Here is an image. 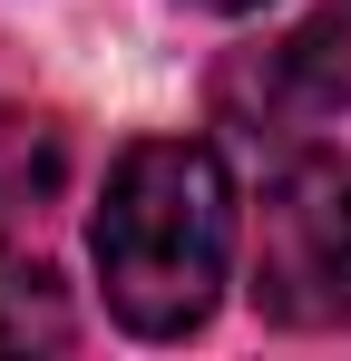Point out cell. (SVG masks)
Listing matches in <instances>:
<instances>
[{
	"instance_id": "obj_1",
	"label": "cell",
	"mask_w": 351,
	"mask_h": 361,
	"mask_svg": "<svg viewBox=\"0 0 351 361\" xmlns=\"http://www.w3.org/2000/svg\"><path fill=\"white\" fill-rule=\"evenodd\" d=\"M88 254H98V283L108 312L147 342L195 332L215 293H225L234 264V185L225 157L205 137H147L108 166V195L88 215Z\"/></svg>"
},
{
	"instance_id": "obj_2",
	"label": "cell",
	"mask_w": 351,
	"mask_h": 361,
	"mask_svg": "<svg viewBox=\"0 0 351 361\" xmlns=\"http://www.w3.org/2000/svg\"><path fill=\"white\" fill-rule=\"evenodd\" d=\"M254 302L283 332L351 322V157L302 147L273 166L264 205H254Z\"/></svg>"
},
{
	"instance_id": "obj_3",
	"label": "cell",
	"mask_w": 351,
	"mask_h": 361,
	"mask_svg": "<svg viewBox=\"0 0 351 361\" xmlns=\"http://www.w3.org/2000/svg\"><path fill=\"white\" fill-rule=\"evenodd\" d=\"M58 342H68V283L0 235V352H58Z\"/></svg>"
},
{
	"instance_id": "obj_4",
	"label": "cell",
	"mask_w": 351,
	"mask_h": 361,
	"mask_svg": "<svg viewBox=\"0 0 351 361\" xmlns=\"http://www.w3.org/2000/svg\"><path fill=\"white\" fill-rule=\"evenodd\" d=\"M273 59H283V88L302 108H351V0H322Z\"/></svg>"
},
{
	"instance_id": "obj_5",
	"label": "cell",
	"mask_w": 351,
	"mask_h": 361,
	"mask_svg": "<svg viewBox=\"0 0 351 361\" xmlns=\"http://www.w3.org/2000/svg\"><path fill=\"white\" fill-rule=\"evenodd\" d=\"M58 185H68V127L0 118V205H49Z\"/></svg>"
},
{
	"instance_id": "obj_6",
	"label": "cell",
	"mask_w": 351,
	"mask_h": 361,
	"mask_svg": "<svg viewBox=\"0 0 351 361\" xmlns=\"http://www.w3.org/2000/svg\"><path fill=\"white\" fill-rule=\"evenodd\" d=\"M215 10H254V0H215Z\"/></svg>"
}]
</instances>
